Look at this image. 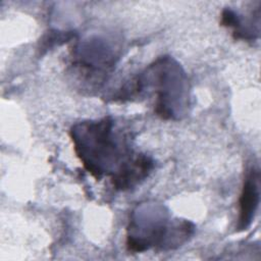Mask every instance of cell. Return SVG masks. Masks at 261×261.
Here are the masks:
<instances>
[{
  "instance_id": "cell-1",
  "label": "cell",
  "mask_w": 261,
  "mask_h": 261,
  "mask_svg": "<svg viewBox=\"0 0 261 261\" xmlns=\"http://www.w3.org/2000/svg\"><path fill=\"white\" fill-rule=\"evenodd\" d=\"M110 117L96 121H83L70 129L73 149L84 167L97 179L111 176L132 155L113 130Z\"/></svg>"
},
{
  "instance_id": "cell-2",
  "label": "cell",
  "mask_w": 261,
  "mask_h": 261,
  "mask_svg": "<svg viewBox=\"0 0 261 261\" xmlns=\"http://www.w3.org/2000/svg\"><path fill=\"white\" fill-rule=\"evenodd\" d=\"M156 90L155 112L164 119H174L187 99V80L181 67L170 57L156 60L144 75Z\"/></svg>"
},
{
  "instance_id": "cell-3",
  "label": "cell",
  "mask_w": 261,
  "mask_h": 261,
  "mask_svg": "<svg viewBox=\"0 0 261 261\" xmlns=\"http://www.w3.org/2000/svg\"><path fill=\"white\" fill-rule=\"evenodd\" d=\"M153 168V161L146 155H132L111 176L116 190L132 189L144 180Z\"/></svg>"
},
{
  "instance_id": "cell-4",
  "label": "cell",
  "mask_w": 261,
  "mask_h": 261,
  "mask_svg": "<svg viewBox=\"0 0 261 261\" xmlns=\"http://www.w3.org/2000/svg\"><path fill=\"white\" fill-rule=\"evenodd\" d=\"M259 173L252 168L246 175L239 198L238 228L246 229L254 219L259 204Z\"/></svg>"
}]
</instances>
